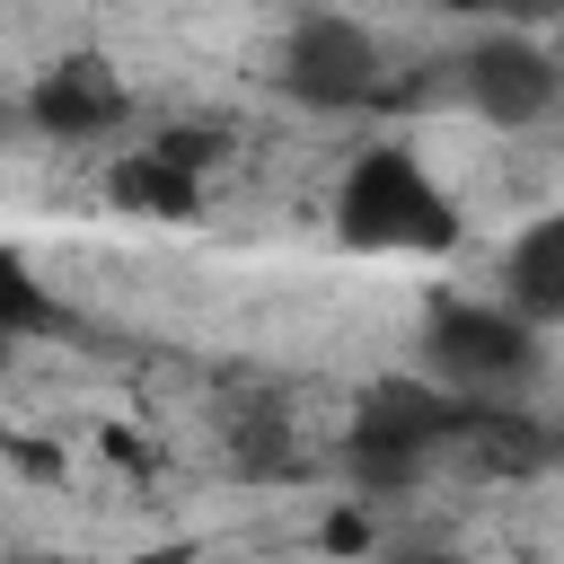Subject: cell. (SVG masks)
I'll list each match as a JSON object with an SVG mask.
<instances>
[{
	"label": "cell",
	"instance_id": "1",
	"mask_svg": "<svg viewBox=\"0 0 564 564\" xmlns=\"http://www.w3.org/2000/svg\"><path fill=\"white\" fill-rule=\"evenodd\" d=\"M467 229L458 194L414 141H361L335 176V238L352 256H449Z\"/></svg>",
	"mask_w": 564,
	"mask_h": 564
},
{
	"label": "cell",
	"instance_id": "2",
	"mask_svg": "<svg viewBox=\"0 0 564 564\" xmlns=\"http://www.w3.org/2000/svg\"><path fill=\"white\" fill-rule=\"evenodd\" d=\"M423 379L467 405H520L546 379V335L520 326L502 300H441L423 326Z\"/></svg>",
	"mask_w": 564,
	"mask_h": 564
},
{
	"label": "cell",
	"instance_id": "3",
	"mask_svg": "<svg viewBox=\"0 0 564 564\" xmlns=\"http://www.w3.org/2000/svg\"><path fill=\"white\" fill-rule=\"evenodd\" d=\"M273 88L308 115H361L388 97V44L352 9H300L273 53Z\"/></svg>",
	"mask_w": 564,
	"mask_h": 564
},
{
	"label": "cell",
	"instance_id": "4",
	"mask_svg": "<svg viewBox=\"0 0 564 564\" xmlns=\"http://www.w3.org/2000/svg\"><path fill=\"white\" fill-rule=\"evenodd\" d=\"M449 88H458V106H467L476 123H494V132H538V123L555 115V97H564V62H555L546 35L494 26V35H476V44L449 62Z\"/></svg>",
	"mask_w": 564,
	"mask_h": 564
},
{
	"label": "cell",
	"instance_id": "5",
	"mask_svg": "<svg viewBox=\"0 0 564 564\" xmlns=\"http://www.w3.org/2000/svg\"><path fill=\"white\" fill-rule=\"evenodd\" d=\"M220 167V132L203 123H167L150 141H132L115 167H106V203L132 212V220H203V176Z\"/></svg>",
	"mask_w": 564,
	"mask_h": 564
},
{
	"label": "cell",
	"instance_id": "6",
	"mask_svg": "<svg viewBox=\"0 0 564 564\" xmlns=\"http://www.w3.org/2000/svg\"><path fill=\"white\" fill-rule=\"evenodd\" d=\"M132 115V79L106 62V53H62V62H44L35 79H26V97H18V123L35 132V141H97V132H115Z\"/></svg>",
	"mask_w": 564,
	"mask_h": 564
},
{
	"label": "cell",
	"instance_id": "7",
	"mask_svg": "<svg viewBox=\"0 0 564 564\" xmlns=\"http://www.w3.org/2000/svg\"><path fill=\"white\" fill-rule=\"evenodd\" d=\"M494 300H502L520 326H538V335L564 326V212H538V220L502 247V282H494Z\"/></svg>",
	"mask_w": 564,
	"mask_h": 564
},
{
	"label": "cell",
	"instance_id": "8",
	"mask_svg": "<svg viewBox=\"0 0 564 564\" xmlns=\"http://www.w3.org/2000/svg\"><path fill=\"white\" fill-rule=\"evenodd\" d=\"M62 326V308H53V291L35 282V264L18 256V247H0V344H26V335H53Z\"/></svg>",
	"mask_w": 564,
	"mask_h": 564
},
{
	"label": "cell",
	"instance_id": "9",
	"mask_svg": "<svg viewBox=\"0 0 564 564\" xmlns=\"http://www.w3.org/2000/svg\"><path fill=\"white\" fill-rule=\"evenodd\" d=\"M317 546H326L335 564H370V546H379V520H370V502H335V511L317 520Z\"/></svg>",
	"mask_w": 564,
	"mask_h": 564
},
{
	"label": "cell",
	"instance_id": "10",
	"mask_svg": "<svg viewBox=\"0 0 564 564\" xmlns=\"http://www.w3.org/2000/svg\"><path fill=\"white\" fill-rule=\"evenodd\" d=\"M132 564H194V546H150V555H132Z\"/></svg>",
	"mask_w": 564,
	"mask_h": 564
}]
</instances>
